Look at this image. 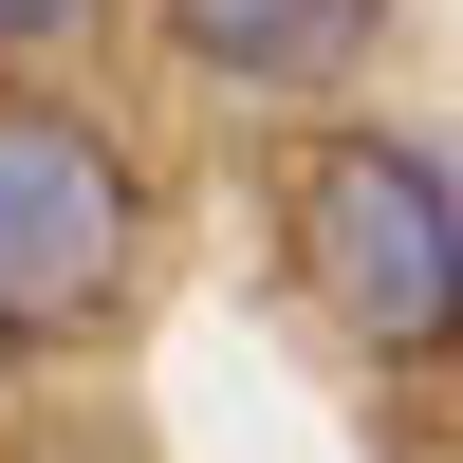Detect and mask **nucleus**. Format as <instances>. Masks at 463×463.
Masks as SVG:
<instances>
[{"label":"nucleus","mask_w":463,"mask_h":463,"mask_svg":"<svg viewBox=\"0 0 463 463\" xmlns=\"http://www.w3.org/2000/svg\"><path fill=\"white\" fill-rule=\"evenodd\" d=\"M297 279H316V316L353 334V353H390V371L463 353V185L427 148H390V130L316 148V167H297Z\"/></svg>","instance_id":"1"},{"label":"nucleus","mask_w":463,"mask_h":463,"mask_svg":"<svg viewBox=\"0 0 463 463\" xmlns=\"http://www.w3.org/2000/svg\"><path fill=\"white\" fill-rule=\"evenodd\" d=\"M130 279V167L56 93H0V334H74Z\"/></svg>","instance_id":"2"},{"label":"nucleus","mask_w":463,"mask_h":463,"mask_svg":"<svg viewBox=\"0 0 463 463\" xmlns=\"http://www.w3.org/2000/svg\"><path fill=\"white\" fill-rule=\"evenodd\" d=\"M371 0H167V56L185 74H353Z\"/></svg>","instance_id":"3"},{"label":"nucleus","mask_w":463,"mask_h":463,"mask_svg":"<svg viewBox=\"0 0 463 463\" xmlns=\"http://www.w3.org/2000/svg\"><path fill=\"white\" fill-rule=\"evenodd\" d=\"M74 19H93V0H0V37H74Z\"/></svg>","instance_id":"4"}]
</instances>
